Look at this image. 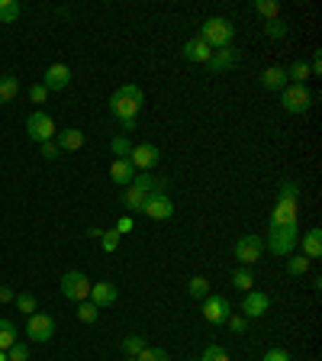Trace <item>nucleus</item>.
Listing matches in <instances>:
<instances>
[{
	"label": "nucleus",
	"mask_w": 322,
	"mask_h": 361,
	"mask_svg": "<svg viewBox=\"0 0 322 361\" xmlns=\"http://www.w3.org/2000/svg\"><path fill=\"white\" fill-rule=\"evenodd\" d=\"M132 216H120V219H116V226H113V229H116V233H120V235H126V233H132Z\"/></svg>",
	"instance_id": "a18cd8bd"
},
{
	"label": "nucleus",
	"mask_w": 322,
	"mask_h": 361,
	"mask_svg": "<svg viewBox=\"0 0 322 361\" xmlns=\"http://www.w3.org/2000/svg\"><path fill=\"white\" fill-rule=\"evenodd\" d=\"M45 97H49V90L42 87V81L32 84V87H30V100H32V104H45Z\"/></svg>",
	"instance_id": "37998d69"
},
{
	"label": "nucleus",
	"mask_w": 322,
	"mask_h": 361,
	"mask_svg": "<svg viewBox=\"0 0 322 361\" xmlns=\"http://www.w3.org/2000/svg\"><path fill=\"white\" fill-rule=\"evenodd\" d=\"M145 200H149V194H145V190H139L135 184H126V188H123V207H126V210H139V213H142Z\"/></svg>",
	"instance_id": "4be33fe9"
},
{
	"label": "nucleus",
	"mask_w": 322,
	"mask_h": 361,
	"mask_svg": "<svg viewBox=\"0 0 322 361\" xmlns=\"http://www.w3.org/2000/svg\"><path fill=\"white\" fill-rule=\"evenodd\" d=\"M268 310H271L268 293H261V290H248L245 293V300H242V316H245V319H261Z\"/></svg>",
	"instance_id": "ddd939ff"
},
{
	"label": "nucleus",
	"mask_w": 322,
	"mask_h": 361,
	"mask_svg": "<svg viewBox=\"0 0 322 361\" xmlns=\"http://www.w3.org/2000/svg\"><path fill=\"white\" fill-rule=\"evenodd\" d=\"M142 213L149 219H155V223H165V219L174 216V200L168 194H149V200H145Z\"/></svg>",
	"instance_id": "9b49d317"
},
{
	"label": "nucleus",
	"mask_w": 322,
	"mask_h": 361,
	"mask_svg": "<svg viewBox=\"0 0 322 361\" xmlns=\"http://www.w3.org/2000/svg\"><path fill=\"white\" fill-rule=\"evenodd\" d=\"M20 94V81L13 75H0V104H13Z\"/></svg>",
	"instance_id": "393cba45"
},
{
	"label": "nucleus",
	"mask_w": 322,
	"mask_h": 361,
	"mask_svg": "<svg viewBox=\"0 0 322 361\" xmlns=\"http://www.w3.org/2000/svg\"><path fill=\"white\" fill-rule=\"evenodd\" d=\"M197 361H229V355H225V348H219V345H206Z\"/></svg>",
	"instance_id": "4c0bfd02"
},
{
	"label": "nucleus",
	"mask_w": 322,
	"mask_h": 361,
	"mask_svg": "<svg viewBox=\"0 0 322 361\" xmlns=\"http://www.w3.org/2000/svg\"><path fill=\"white\" fill-rule=\"evenodd\" d=\"M110 152L116 158H129V155H132V142H129L126 135H113V139H110Z\"/></svg>",
	"instance_id": "7c9ffc66"
},
{
	"label": "nucleus",
	"mask_w": 322,
	"mask_h": 361,
	"mask_svg": "<svg viewBox=\"0 0 322 361\" xmlns=\"http://www.w3.org/2000/svg\"><path fill=\"white\" fill-rule=\"evenodd\" d=\"M61 297H65V300H75V303L87 300L90 297L87 274H84V271H65V274H61Z\"/></svg>",
	"instance_id": "423d86ee"
},
{
	"label": "nucleus",
	"mask_w": 322,
	"mask_h": 361,
	"mask_svg": "<svg viewBox=\"0 0 322 361\" xmlns=\"http://www.w3.org/2000/svg\"><path fill=\"white\" fill-rule=\"evenodd\" d=\"M210 55H213V49L203 42L200 36L187 39V42L180 45V59H184V61H197V65H206V61H210Z\"/></svg>",
	"instance_id": "f3484780"
},
{
	"label": "nucleus",
	"mask_w": 322,
	"mask_h": 361,
	"mask_svg": "<svg viewBox=\"0 0 322 361\" xmlns=\"http://www.w3.org/2000/svg\"><path fill=\"white\" fill-rule=\"evenodd\" d=\"M90 303L97 310H104V307H113V303L120 300V290H116V284L113 281H97V284H90V297H87Z\"/></svg>",
	"instance_id": "4468645a"
},
{
	"label": "nucleus",
	"mask_w": 322,
	"mask_h": 361,
	"mask_svg": "<svg viewBox=\"0 0 322 361\" xmlns=\"http://www.w3.org/2000/svg\"><path fill=\"white\" fill-rule=\"evenodd\" d=\"M225 326H229L235 336H242V332L248 329V319H245V316H229V319H225Z\"/></svg>",
	"instance_id": "a19ab883"
},
{
	"label": "nucleus",
	"mask_w": 322,
	"mask_h": 361,
	"mask_svg": "<svg viewBox=\"0 0 322 361\" xmlns=\"http://www.w3.org/2000/svg\"><path fill=\"white\" fill-rule=\"evenodd\" d=\"M129 161H132L135 171H151V168H158V161H161V152H158V145H132V155H129Z\"/></svg>",
	"instance_id": "f8f14e48"
},
{
	"label": "nucleus",
	"mask_w": 322,
	"mask_h": 361,
	"mask_svg": "<svg viewBox=\"0 0 322 361\" xmlns=\"http://www.w3.org/2000/svg\"><path fill=\"white\" fill-rule=\"evenodd\" d=\"M0 361H10V358H7V352H0Z\"/></svg>",
	"instance_id": "09e8293b"
},
{
	"label": "nucleus",
	"mask_w": 322,
	"mask_h": 361,
	"mask_svg": "<svg viewBox=\"0 0 322 361\" xmlns=\"http://www.w3.org/2000/svg\"><path fill=\"white\" fill-rule=\"evenodd\" d=\"M71 84V68L55 61V65L45 68V78H42V87L45 90H65Z\"/></svg>",
	"instance_id": "dca6fc26"
},
{
	"label": "nucleus",
	"mask_w": 322,
	"mask_h": 361,
	"mask_svg": "<svg viewBox=\"0 0 322 361\" xmlns=\"http://www.w3.org/2000/svg\"><path fill=\"white\" fill-rule=\"evenodd\" d=\"M284 71H287V81H293V84H306L309 78H313L309 75V61H303V59H297L290 68H284Z\"/></svg>",
	"instance_id": "a878e982"
},
{
	"label": "nucleus",
	"mask_w": 322,
	"mask_h": 361,
	"mask_svg": "<svg viewBox=\"0 0 322 361\" xmlns=\"http://www.w3.org/2000/svg\"><path fill=\"white\" fill-rule=\"evenodd\" d=\"M13 300H16V310H20V313H26V316L36 313V297H32V293H16Z\"/></svg>",
	"instance_id": "e433bc0d"
},
{
	"label": "nucleus",
	"mask_w": 322,
	"mask_h": 361,
	"mask_svg": "<svg viewBox=\"0 0 322 361\" xmlns=\"http://www.w3.org/2000/svg\"><path fill=\"white\" fill-rule=\"evenodd\" d=\"M261 87L264 90H284L287 87V71L280 65H268L261 71Z\"/></svg>",
	"instance_id": "412c9836"
},
{
	"label": "nucleus",
	"mask_w": 322,
	"mask_h": 361,
	"mask_svg": "<svg viewBox=\"0 0 322 361\" xmlns=\"http://www.w3.org/2000/svg\"><path fill=\"white\" fill-rule=\"evenodd\" d=\"M97 316H100V310L97 307H94V303H90V300H81V303H78V319H81V323H97Z\"/></svg>",
	"instance_id": "72a5a7b5"
},
{
	"label": "nucleus",
	"mask_w": 322,
	"mask_h": 361,
	"mask_svg": "<svg viewBox=\"0 0 322 361\" xmlns=\"http://www.w3.org/2000/svg\"><path fill=\"white\" fill-rule=\"evenodd\" d=\"M264 36L268 39H287V23L280 20V16L278 20H268L264 23Z\"/></svg>",
	"instance_id": "c9c22d12"
},
{
	"label": "nucleus",
	"mask_w": 322,
	"mask_h": 361,
	"mask_svg": "<svg viewBox=\"0 0 322 361\" xmlns=\"http://www.w3.org/2000/svg\"><path fill=\"white\" fill-rule=\"evenodd\" d=\"M7 358L10 361H30V345L26 342H16V345L7 348Z\"/></svg>",
	"instance_id": "ea45409f"
},
{
	"label": "nucleus",
	"mask_w": 322,
	"mask_h": 361,
	"mask_svg": "<svg viewBox=\"0 0 322 361\" xmlns=\"http://www.w3.org/2000/svg\"><path fill=\"white\" fill-rule=\"evenodd\" d=\"M297 245H300V229H268V248L274 255L287 258Z\"/></svg>",
	"instance_id": "6e6552de"
},
{
	"label": "nucleus",
	"mask_w": 322,
	"mask_h": 361,
	"mask_svg": "<svg viewBox=\"0 0 322 361\" xmlns=\"http://www.w3.org/2000/svg\"><path fill=\"white\" fill-rule=\"evenodd\" d=\"M271 229H300V184L284 180L278 190V203L271 210Z\"/></svg>",
	"instance_id": "f257e3e1"
},
{
	"label": "nucleus",
	"mask_w": 322,
	"mask_h": 361,
	"mask_svg": "<svg viewBox=\"0 0 322 361\" xmlns=\"http://www.w3.org/2000/svg\"><path fill=\"white\" fill-rule=\"evenodd\" d=\"M39 152H42V158H49V161L61 155V152H58V145H55V139H52V142H42V145H39Z\"/></svg>",
	"instance_id": "c03bdc74"
},
{
	"label": "nucleus",
	"mask_w": 322,
	"mask_h": 361,
	"mask_svg": "<svg viewBox=\"0 0 322 361\" xmlns=\"http://www.w3.org/2000/svg\"><path fill=\"white\" fill-rule=\"evenodd\" d=\"M13 297H16V293L10 290L7 284H0V303H10V300H13Z\"/></svg>",
	"instance_id": "de8ad7c7"
},
{
	"label": "nucleus",
	"mask_w": 322,
	"mask_h": 361,
	"mask_svg": "<svg viewBox=\"0 0 322 361\" xmlns=\"http://www.w3.org/2000/svg\"><path fill=\"white\" fill-rule=\"evenodd\" d=\"M303 255H306L309 262L322 255V229H309V233L303 235Z\"/></svg>",
	"instance_id": "5701e85b"
},
{
	"label": "nucleus",
	"mask_w": 322,
	"mask_h": 361,
	"mask_svg": "<svg viewBox=\"0 0 322 361\" xmlns=\"http://www.w3.org/2000/svg\"><path fill=\"white\" fill-rule=\"evenodd\" d=\"M252 7H255V13L268 16V20H278L280 16V4H274V0H255Z\"/></svg>",
	"instance_id": "473e14b6"
},
{
	"label": "nucleus",
	"mask_w": 322,
	"mask_h": 361,
	"mask_svg": "<svg viewBox=\"0 0 322 361\" xmlns=\"http://www.w3.org/2000/svg\"><path fill=\"white\" fill-rule=\"evenodd\" d=\"M120 239L123 235L116 233V229H104V233H100V248H104V252H116V248H120Z\"/></svg>",
	"instance_id": "f704fd0d"
},
{
	"label": "nucleus",
	"mask_w": 322,
	"mask_h": 361,
	"mask_svg": "<svg viewBox=\"0 0 322 361\" xmlns=\"http://www.w3.org/2000/svg\"><path fill=\"white\" fill-rule=\"evenodd\" d=\"M187 293H190V297H197V300H200V297H206V293H210V281L203 278V274L190 278L187 281Z\"/></svg>",
	"instance_id": "2f4dec72"
},
{
	"label": "nucleus",
	"mask_w": 322,
	"mask_h": 361,
	"mask_svg": "<svg viewBox=\"0 0 322 361\" xmlns=\"http://www.w3.org/2000/svg\"><path fill=\"white\" fill-rule=\"evenodd\" d=\"M55 133H58V129H55V120L45 110L30 113V120H26V135H30L32 142H39V145H42V142H52Z\"/></svg>",
	"instance_id": "20e7f679"
},
{
	"label": "nucleus",
	"mask_w": 322,
	"mask_h": 361,
	"mask_svg": "<svg viewBox=\"0 0 322 361\" xmlns=\"http://www.w3.org/2000/svg\"><path fill=\"white\" fill-rule=\"evenodd\" d=\"M261 252H264V239H261V235H242V239L233 245V258L242 264V268L255 264L258 258H261Z\"/></svg>",
	"instance_id": "0eeeda50"
},
{
	"label": "nucleus",
	"mask_w": 322,
	"mask_h": 361,
	"mask_svg": "<svg viewBox=\"0 0 322 361\" xmlns=\"http://www.w3.org/2000/svg\"><path fill=\"white\" fill-rule=\"evenodd\" d=\"M239 65V49H219V52L210 55V61H206V71H213V75H225V71H233V68Z\"/></svg>",
	"instance_id": "2eb2a0df"
},
{
	"label": "nucleus",
	"mask_w": 322,
	"mask_h": 361,
	"mask_svg": "<svg viewBox=\"0 0 322 361\" xmlns=\"http://www.w3.org/2000/svg\"><path fill=\"white\" fill-rule=\"evenodd\" d=\"M120 348H123V355H126V358H139V352H142V348H149V345H145L142 336H123L120 338Z\"/></svg>",
	"instance_id": "bb28decb"
},
{
	"label": "nucleus",
	"mask_w": 322,
	"mask_h": 361,
	"mask_svg": "<svg viewBox=\"0 0 322 361\" xmlns=\"http://www.w3.org/2000/svg\"><path fill=\"white\" fill-rule=\"evenodd\" d=\"M20 20V4L16 0H0V23L10 26V23Z\"/></svg>",
	"instance_id": "c756f323"
},
{
	"label": "nucleus",
	"mask_w": 322,
	"mask_h": 361,
	"mask_svg": "<svg viewBox=\"0 0 322 361\" xmlns=\"http://www.w3.org/2000/svg\"><path fill=\"white\" fill-rule=\"evenodd\" d=\"M200 39L206 45H210L213 52H219V49H229L235 39V26L225 16H210V20L200 26Z\"/></svg>",
	"instance_id": "7ed1b4c3"
},
{
	"label": "nucleus",
	"mask_w": 322,
	"mask_h": 361,
	"mask_svg": "<svg viewBox=\"0 0 322 361\" xmlns=\"http://www.w3.org/2000/svg\"><path fill=\"white\" fill-rule=\"evenodd\" d=\"M20 342V329H16L13 319H0V352H7L10 345Z\"/></svg>",
	"instance_id": "b1692460"
},
{
	"label": "nucleus",
	"mask_w": 322,
	"mask_h": 361,
	"mask_svg": "<svg viewBox=\"0 0 322 361\" xmlns=\"http://www.w3.org/2000/svg\"><path fill=\"white\" fill-rule=\"evenodd\" d=\"M145 97H142V87L139 84H123V87H116L110 94V113L116 116V120H135L139 116V110H142Z\"/></svg>",
	"instance_id": "f03ea898"
},
{
	"label": "nucleus",
	"mask_w": 322,
	"mask_h": 361,
	"mask_svg": "<svg viewBox=\"0 0 322 361\" xmlns=\"http://www.w3.org/2000/svg\"><path fill=\"white\" fill-rule=\"evenodd\" d=\"M132 178H135V168H132V161H129V158H116V161L110 165V180H113V184L126 188V184H132Z\"/></svg>",
	"instance_id": "6ab92c4d"
},
{
	"label": "nucleus",
	"mask_w": 322,
	"mask_h": 361,
	"mask_svg": "<svg viewBox=\"0 0 322 361\" xmlns=\"http://www.w3.org/2000/svg\"><path fill=\"white\" fill-rule=\"evenodd\" d=\"M280 106L287 113H306L313 106V94H309L306 84H287L280 90Z\"/></svg>",
	"instance_id": "39448f33"
},
{
	"label": "nucleus",
	"mask_w": 322,
	"mask_h": 361,
	"mask_svg": "<svg viewBox=\"0 0 322 361\" xmlns=\"http://www.w3.org/2000/svg\"><path fill=\"white\" fill-rule=\"evenodd\" d=\"M309 75H322V55L316 52L313 61H309Z\"/></svg>",
	"instance_id": "49530a36"
},
{
	"label": "nucleus",
	"mask_w": 322,
	"mask_h": 361,
	"mask_svg": "<svg viewBox=\"0 0 322 361\" xmlns=\"http://www.w3.org/2000/svg\"><path fill=\"white\" fill-rule=\"evenodd\" d=\"M229 281H233V287H235V290H242V293L255 290V278H252V271H248V268H235Z\"/></svg>",
	"instance_id": "cd10ccee"
},
{
	"label": "nucleus",
	"mask_w": 322,
	"mask_h": 361,
	"mask_svg": "<svg viewBox=\"0 0 322 361\" xmlns=\"http://www.w3.org/2000/svg\"><path fill=\"white\" fill-rule=\"evenodd\" d=\"M309 258L306 255H287V274H293V278H303L309 271Z\"/></svg>",
	"instance_id": "c85d7f7f"
},
{
	"label": "nucleus",
	"mask_w": 322,
	"mask_h": 361,
	"mask_svg": "<svg viewBox=\"0 0 322 361\" xmlns=\"http://www.w3.org/2000/svg\"><path fill=\"white\" fill-rule=\"evenodd\" d=\"M126 361H135V358H126Z\"/></svg>",
	"instance_id": "8fccbe9b"
},
{
	"label": "nucleus",
	"mask_w": 322,
	"mask_h": 361,
	"mask_svg": "<svg viewBox=\"0 0 322 361\" xmlns=\"http://www.w3.org/2000/svg\"><path fill=\"white\" fill-rule=\"evenodd\" d=\"M135 361H171V355H168L165 348H142Z\"/></svg>",
	"instance_id": "58836bf2"
},
{
	"label": "nucleus",
	"mask_w": 322,
	"mask_h": 361,
	"mask_svg": "<svg viewBox=\"0 0 322 361\" xmlns=\"http://www.w3.org/2000/svg\"><path fill=\"white\" fill-rule=\"evenodd\" d=\"M55 145H58V152H78L84 145V129H75V126L58 129L55 133Z\"/></svg>",
	"instance_id": "a211bd4d"
},
{
	"label": "nucleus",
	"mask_w": 322,
	"mask_h": 361,
	"mask_svg": "<svg viewBox=\"0 0 322 361\" xmlns=\"http://www.w3.org/2000/svg\"><path fill=\"white\" fill-rule=\"evenodd\" d=\"M26 336H30V342H36V345H45V342H52L55 336V319L49 313H32L30 323H26Z\"/></svg>",
	"instance_id": "9d476101"
},
{
	"label": "nucleus",
	"mask_w": 322,
	"mask_h": 361,
	"mask_svg": "<svg viewBox=\"0 0 322 361\" xmlns=\"http://www.w3.org/2000/svg\"><path fill=\"white\" fill-rule=\"evenodd\" d=\"M203 319L213 326H223L229 316H233V307H229V300H225L223 293H206L203 297Z\"/></svg>",
	"instance_id": "1a4fd4ad"
},
{
	"label": "nucleus",
	"mask_w": 322,
	"mask_h": 361,
	"mask_svg": "<svg viewBox=\"0 0 322 361\" xmlns=\"http://www.w3.org/2000/svg\"><path fill=\"white\" fill-rule=\"evenodd\" d=\"M261 361H290V352H287V348H268V352L261 355Z\"/></svg>",
	"instance_id": "79ce46f5"
},
{
	"label": "nucleus",
	"mask_w": 322,
	"mask_h": 361,
	"mask_svg": "<svg viewBox=\"0 0 322 361\" xmlns=\"http://www.w3.org/2000/svg\"><path fill=\"white\" fill-rule=\"evenodd\" d=\"M132 184H135L139 190H145V194H165V188H168V180H165V178H158V174H151V171L135 174Z\"/></svg>",
	"instance_id": "aec40b11"
}]
</instances>
